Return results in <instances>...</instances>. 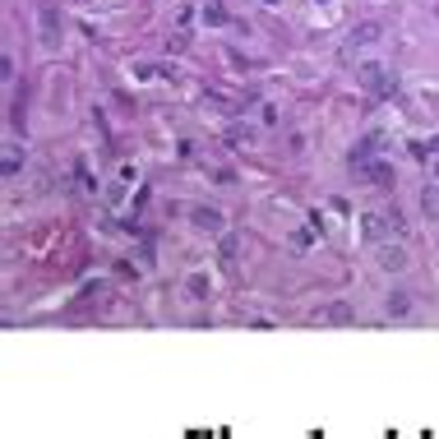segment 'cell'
<instances>
[{"label":"cell","mask_w":439,"mask_h":439,"mask_svg":"<svg viewBox=\"0 0 439 439\" xmlns=\"http://www.w3.org/2000/svg\"><path fill=\"white\" fill-rule=\"evenodd\" d=\"M190 222H195L199 231H208V236H222V231H227V217H222L217 208H204V204L190 208Z\"/></svg>","instance_id":"cell-4"},{"label":"cell","mask_w":439,"mask_h":439,"mask_svg":"<svg viewBox=\"0 0 439 439\" xmlns=\"http://www.w3.org/2000/svg\"><path fill=\"white\" fill-rule=\"evenodd\" d=\"M19 162H23V157H19V144H10V148H5V162H0V167H5V176H14Z\"/></svg>","instance_id":"cell-12"},{"label":"cell","mask_w":439,"mask_h":439,"mask_svg":"<svg viewBox=\"0 0 439 439\" xmlns=\"http://www.w3.org/2000/svg\"><path fill=\"white\" fill-rule=\"evenodd\" d=\"M319 5H324V0H319Z\"/></svg>","instance_id":"cell-17"},{"label":"cell","mask_w":439,"mask_h":439,"mask_svg":"<svg viewBox=\"0 0 439 439\" xmlns=\"http://www.w3.org/2000/svg\"><path fill=\"white\" fill-rule=\"evenodd\" d=\"M384 310H389V319H407L411 315V296H407V291H389Z\"/></svg>","instance_id":"cell-8"},{"label":"cell","mask_w":439,"mask_h":439,"mask_svg":"<svg viewBox=\"0 0 439 439\" xmlns=\"http://www.w3.org/2000/svg\"><path fill=\"white\" fill-rule=\"evenodd\" d=\"M37 32H42L46 51L61 46V10H56V5H42V10H37Z\"/></svg>","instance_id":"cell-2"},{"label":"cell","mask_w":439,"mask_h":439,"mask_svg":"<svg viewBox=\"0 0 439 439\" xmlns=\"http://www.w3.org/2000/svg\"><path fill=\"white\" fill-rule=\"evenodd\" d=\"M236 255H241V236H231V231H227V236H222V264H231Z\"/></svg>","instance_id":"cell-11"},{"label":"cell","mask_w":439,"mask_h":439,"mask_svg":"<svg viewBox=\"0 0 439 439\" xmlns=\"http://www.w3.org/2000/svg\"><path fill=\"white\" fill-rule=\"evenodd\" d=\"M204 23H208V28H222V23H231V14L222 5H204Z\"/></svg>","instance_id":"cell-10"},{"label":"cell","mask_w":439,"mask_h":439,"mask_svg":"<svg viewBox=\"0 0 439 439\" xmlns=\"http://www.w3.org/2000/svg\"><path fill=\"white\" fill-rule=\"evenodd\" d=\"M190 291H195V296H204V291H208V277H199V273H195V277H190Z\"/></svg>","instance_id":"cell-14"},{"label":"cell","mask_w":439,"mask_h":439,"mask_svg":"<svg viewBox=\"0 0 439 439\" xmlns=\"http://www.w3.org/2000/svg\"><path fill=\"white\" fill-rule=\"evenodd\" d=\"M435 14H439V5H435Z\"/></svg>","instance_id":"cell-16"},{"label":"cell","mask_w":439,"mask_h":439,"mask_svg":"<svg viewBox=\"0 0 439 439\" xmlns=\"http://www.w3.org/2000/svg\"><path fill=\"white\" fill-rule=\"evenodd\" d=\"M407 264H411L407 250H398V245H384V250H379V269L384 273H402Z\"/></svg>","instance_id":"cell-7"},{"label":"cell","mask_w":439,"mask_h":439,"mask_svg":"<svg viewBox=\"0 0 439 439\" xmlns=\"http://www.w3.org/2000/svg\"><path fill=\"white\" fill-rule=\"evenodd\" d=\"M356 176L370 181V185H379V190H389V185H393V167H389V162H375V157H370L365 167H356Z\"/></svg>","instance_id":"cell-5"},{"label":"cell","mask_w":439,"mask_h":439,"mask_svg":"<svg viewBox=\"0 0 439 439\" xmlns=\"http://www.w3.org/2000/svg\"><path fill=\"white\" fill-rule=\"evenodd\" d=\"M384 217H389V227H393L398 236H402V231H407V222H402V213H398V208H393V213H384Z\"/></svg>","instance_id":"cell-13"},{"label":"cell","mask_w":439,"mask_h":439,"mask_svg":"<svg viewBox=\"0 0 439 439\" xmlns=\"http://www.w3.org/2000/svg\"><path fill=\"white\" fill-rule=\"evenodd\" d=\"M264 5H277V0H264Z\"/></svg>","instance_id":"cell-15"},{"label":"cell","mask_w":439,"mask_h":439,"mask_svg":"<svg viewBox=\"0 0 439 439\" xmlns=\"http://www.w3.org/2000/svg\"><path fill=\"white\" fill-rule=\"evenodd\" d=\"M421 208H425V217H430V222L439 217V185H425V190H421Z\"/></svg>","instance_id":"cell-9"},{"label":"cell","mask_w":439,"mask_h":439,"mask_svg":"<svg viewBox=\"0 0 439 439\" xmlns=\"http://www.w3.org/2000/svg\"><path fill=\"white\" fill-rule=\"evenodd\" d=\"M356 79H361V88L375 92V97H393V92H398V79H389V70L375 65V61H365L361 70H356Z\"/></svg>","instance_id":"cell-1"},{"label":"cell","mask_w":439,"mask_h":439,"mask_svg":"<svg viewBox=\"0 0 439 439\" xmlns=\"http://www.w3.org/2000/svg\"><path fill=\"white\" fill-rule=\"evenodd\" d=\"M379 37H384V23H379V19H361V23L351 28V37H347V51H342V56H351L356 46H375Z\"/></svg>","instance_id":"cell-3"},{"label":"cell","mask_w":439,"mask_h":439,"mask_svg":"<svg viewBox=\"0 0 439 439\" xmlns=\"http://www.w3.org/2000/svg\"><path fill=\"white\" fill-rule=\"evenodd\" d=\"M361 231H365V241H370V245H379L393 227H389V217H379V213H365V217H361Z\"/></svg>","instance_id":"cell-6"}]
</instances>
